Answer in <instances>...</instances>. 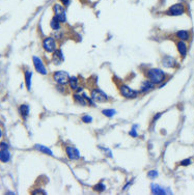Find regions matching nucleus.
Returning a JSON list of instances; mask_svg holds the SVG:
<instances>
[{
	"mask_svg": "<svg viewBox=\"0 0 194 195\" xmlns=\"http://www.w3.org/2000/svg\"><path fill=\"white\" fill-rule=\"evenodd\" d=\"M36 193H43V194H46V192H45V191H43V190H40V189H37V190L32 191V194H36Z\"/></svg>",
	"mask_w": 194,
	"mask_h": 195,
	"instance_id": "2f4dec72",
	"label": "nucleus"
},
{
	"mask_svg": "<svg viewBox=\"0 0 194 195\" xmlns=\"http://www.w3.org/2000/svg\"><path fill=\"white\" fill-rule=\"evenodd\" d=\"M66 154L68 156V158L70 160H73V161H76V160L80 159V152L78 151L76 148L74 146H67L66 148Z\"/></svg>",
	"mask_w": 194,
	"mask_h": 195,
	"instance_id": "1a4fd4ad",
	"label": "nucleus"
},
{
	"mask_svg": "<svg viewBox=\"0 0 194 195\" xmlns=\"http://www.w3.org/2000/svg\"><path fill=\"white\" fill-rule=\"evenodd\" d=\"M0 148H9V144H7V142H5V141H2L0 143Z\"/></svg>",
	"mask_w": 194,
	"mask_h": 195,
	"instance_id": "c756f323",
	"label": "nucleus"
},
{
	"mask_svg": "<svg viewBox=\"0 0 194 195\" xmlns=\"http://www.w3.org/2000/svg\"><path fill=\"white\" fill-rule=\"evenodd\" d=\"M159 175V172L157 171V170L153 169V170H150L149 172H147V177H149L150 178H152V180H154V178H158Z\"/></svg>",
	"mask_w": 194,
	"mask_h": 195,
	"instance_id": "a878e982",
	"label": "nucleus"
},
{
	"mask_svg": "<svg viewBox=\"0 0 194 195\" xmlns=\"http://www.w3.org/2000/svg\"><path fill=\"white\" fill-rule=\"evenodd\" d=\"M190 164H191V159L190 158L185 159L181 162V165H182V166H188V165H190Z\"/></svg>",
	"mask_w": 194,
	"mask_h": 195,
	"instance_id": "cd10ccee",
	"label": "nucleus"
},
{
	"mask_svg": "<svg viewBox=\"0 0 194 195\" xmlns=\"http://www.w3.org/2000/svg\"><path fill=\"white\" fill-rule=\"evenodd\" d=\"M52 79L53 81L56 82L58 85H67L69 82V79H70V75L68 72L66 71H57V72H54L52 75Z\"/></svg>",
	"mask_w": 194,
	"mask_h": 195,
	"instance_id": "f03ea898",
	"label": "nucleus"
},
{
	"mask_svg": "<svg viewBox=\"0 0 194 195\" xmlns=\"http://www.w3.org/2000/svg\"><path fill=\"white\" fill-rule=\"evenodd\" d=\"M131 185H132V182H130V183H128V184H127V185H126V187H124V188H123V190H124V191H125V190H127V189H128L129 187H130Z\"/></svg>",
	"mask_w": 194,
	"mask_h": 195,
	"instance_id": "473e14b6",
	"label": "nucleus"
},
{
	"mask_svg": "<svg viewBox=\"0 0 194 195\" xmlns=\"http://www.w3.org/2000/svg\"><path fill=\"white\" fill-rule=\"evenodd\" d=\"M155 85L152 81H150L149 79L144 80L143 82L141 83V85H140V93H147L150 92H152V90L155 88Z\"/></svg>",
	"mask_w": 194,
	"mask_h": 195,
	"instance_id": "9d476101",
	"label": "nucleus"
},
{
	"mask_svg": "<svg viewBox=\"0 0 194 195\" xmlns=\"http://www.w3.org/2000/svg\"><path fill=\"white\" fill-rule=\"evenodd\" d=\"M81 121L83 122H85V124H90V122H93V117L90 115H88V114H86V115H83L81 117Z\"/></svg>",
	"mask_w": 194,
	"mask_h": 195,
	"instance_id": "bb28decb",
	"label": "nucleus"
},
{
	"mask_svg": "<svg viewBox=\"0 0 194 195\" xmlns=\"http://www.w3.org/2000/svg\"><path fill=\"white\" fill-rule=\"evenodd\" d=\"M36 148L37 149V151L41 152V153H43V154L49 155V156H53V152L51 151L49 148L43 145V144H36Z\"/></svg>",
	"mask_w": 194,
	"mask_h": 195,
	"instance_id": "4be33fe9",
	"label": "nucleus"
},
{
	"mask_svg": "<svg viewBox=\"0 0 194 195\" xmlns=\"http://www.w3.org/2000/svg\"><path fill=\"white\" fill-rule=\"evenodd\" d=\"M68 84L70 86V89L73 90V92H76L78 89V87H79V79H78L76 76L70 77Z\"/></svg>",
	"mask_w": 194,
	"mask_h": 195,
	"instance_id": "f3484780",
	"label": "nucleus"
},
{
	"mask_svg": "<svg viewBox=\"0 0 194 195\" xmlns=\"http://www.w3.org/2000/svg\"><path fill=\"white\" fill-rule=\"evenodd\" d=\"M43 48L46 52L48 53H53L57 49V42H56V39L53 36H47L43 39Z\"/></svg>",
	"mask_w": 194,
	"mask_h": 195,
	"instance_id": "20e7f679",
	"label": "nucleus"
},
{
	"mask_svg": "<svg viewBox=\"0 0 194 195\" xmlns=\"http://www.w3.org/2000/svg\"><path fill=\"white\" fill-rule=\"evenodd\" d=\"M161 115H162V113H157L155 116H154V118H153V122H157L159 118L161 117Z\"/></svg>",
	"mask_w": 194,
	"mask_h": 195,
	"instance_id": "7c9ffc66",
	"label": "nucleus"
},
{
	"mask_svg": "<svg viewBox=\"0 0 194 195\" xmlns=\"http://www.w3.org/2000/svg\"><path fill=\"white\" fill-rule=\"evenodd\" d=\"M52 60L56 66L61 65V63L63 62V60H64L63 53L60 49H56L55 51L52 53Z\"/></svg>",
	"mask_w": 194,
	"mask_h": 195,
	"instance_id": "9b49d317",
	"label": "nucleus"
},
{
	"mask_svg": "<svg viewBox=\"0 0 194 195\" xmlns=\"http://www.w3.org/2000/svg\"><path fill=\"white\" fill-rule=\"evenodd\" d=\"M32 61H33L34 69L36 70L37 73H40L41 75L48 74V70L47 68H46L44 61L42 60V58H40L39 56H33V57H32Z\"/></svg>",
	"mask_w": 194,
	"mask_h": 195,
	"instance_id": "6e6552de",
	"label": "nucleus"
},
{
	"mask_svg": "<svg viewBox=\"0 0 194 195\" xmlns=\"http://www.w3.org/2000/svg\"><path fill=\"white\" fill-rule=\"evenodd\" d=\"M145 76H146V78L149 79L150 81H152L154 84H161L166 78L165 72L158 68H153V69L146 70Z\"/></svg>",
	"mask_w": 194,
	"mask_h": 195,
	"instance_id": "f257e3e1",
	"label": "nucleus"
},
{
	"mask_svg": "<svg viewBox=\"0 0 194 195\" xmlns=\"http://www.w3.org/2000/svg\"><path fill=\"white\" fill-rule=\"evenodd\" d=\"M2 136V131H1V129H0V137H1Z\"/></svg>",
	"mask_w": 194,
	"mask_h": 195,
	"instance_id": "72a5a7b5",
	"label": "nucleus"
},
{
	"mask_svg": "<svg viewBox=\"0 0 194 195\" xmlns=\"http://www.w3.org/2000/svg\"><path fill=\"white\" fill-rule=\"evenodd\" d=\"M162 65L163 66H165V68H174L177 65V61L173 57H171V56L165 55L162 58Z\"/></svg>",
	"mask_w": 194,
	"mask_h": 195,
	"instance_id": "4468645a",
	"label": "nucleus"
},
{
	"mask_svg": "<svg viewBox=\"0 0 194 195\" xmlns=\"http://www.w3.org/2000/svg\"><path fill=\"white\" fill-rule=\"evenodd\" d=\"M29 111H30V108H29V106L26 105V104H22V105L19 107V112H20V114L23 119H26L28 117Z\"/></svg>",
	"mask_w": 194,
	"mask_h": 195,
	"instance_id": "a211bd4d",
	"label": "nucleus"
},
{
	"mask_svg": "<svg viewBox=\"0 0 194 195\" xmlns=\"http://www.w3.org/2000/svg\"><path fill=\"white\" fill-rule=\"evenodd\" d=\"M60 3H63L64 7H68L70 4H71V0H59Z\"/></svg>",
	"mask_w": 194,
	"mask_h": 195,
	"instance_id": "c85d7f7f",
	"label": "nucleus"
},
{
	"mask_svg": "<svg viewBox=\"0 0 194 195\" xmlns=\"http://www.w3.org/2000/svg\"><path fill=\"white\" fill-rule=\"evenodd\" d=\"M105 189H106V186H105V184H103V183H99V184H97V185L93 186V190L99 192V193L104 192Z\"/></svg>",
	"mask_w": 194,
	"mask_h": 195,
	"instance_id": "b1692460",
	"label": "nucleus"
},
{
	"mask_svg": "<svg viewBox=\"0 0 194 195\" xmlns=\"http://www.w3.org/2000/svg\"><path fill=\"white\" fill-rule=\"evenodd\" d=\"M53 13H54V17L57 18L61 23L67 22V13L66 9L63 5H60L58 3H55L53 5Z\"/></svg>",
	"mask_w": 194,
	"mask_h": 195,
	"instance_id": "423d86ee",
	"label": "nucleus"
},
{
	"mask_svg": "<svg viewBox=\"0 0 194 195\" xmlns=\"http://www.w3.org/2000/svg\"><path fill=\"white\" fill-rule=\"evenodd\" d=\"M24 77H25V84L27 90L31 89V80H32V72L31 71H25L24 72Z\"/></svg>",
	"mask_w": 194,
	"mask_h": 195,
	"instance_id": "6ab92c4d",
	"label": "nucleus"
},
{
	"mask_svg": "<svg viewBox=\"0 0 194 195\" xmlns=\"http://www.w3.org/2000/svg\"><path fill=\"white\" fill-rule=\"evenodd\" d=\"M50 27L52 28L53 30L58 31L59 29H60V27H61V22L58 20L57 18L53 17V18H52V20L50 21Z\"/></svg>",
	"mask_w": 194,
	"mask_h": 195,
	"instance_id": "412c9836",
	"label": "nucleus"
},
{
	"mask_svg": "<svg viewBox=\"0 0 194 195\" xmlns=\"http://www.w3.org/2000/svg\"><path fill=\"white\" fill-rule=\"evenodd\" d=\"M10 160V153L9 148H0V162L7 163Z\"/></svg>",
	"mask_w": 194,
	"mask_h": 195,
	"instance_id": "dca6fc26",
	"label": "nucleus"
},
{
	"mask_svg": "<svg viewBox=\"0 0 194 195\" xmlns=\"http://www.w3.org/2000/svg\"><path fill=\"white\" fill-rule=\"evenodd\" d=\"M137 127H138L137 125L132 126V129L130 130V132H129V135L132 136V137H137V136H138V133H137V131H136Z\"/></svg>",
	"mask_w": 194,
	"mask_h": 195,
	"instance_id": "393cba45",
	"label": "nucleus"
},
{
	"mask_svg": "<svg viewBox=\"0 0 194 195\" xmlns=\"http://www.w3.org/2000/svg\"><path fill=\"white\" fill-rule=\"evenodd\" d=\"M177 51H179L180 55L184 58L185 56L187 55V52H188V47H187V44L185 43V41H181L180 39L179 42H177Z\"/></svg>",
	"mask_w": 194,
	"mask_h": 195,
	"instance_id": "ddd939ff",
	"label": "nucleus"
},
{
	"mask_svg": "<svg viewBox=\"0 0 194 195\" xmlns=\"http://www.w3.org/2000/svg\"><path fill=\"white\" fill-rule=\"evenodd\" d=\"M90 98L93 100V102L98 103H105L109 100V97L105 93L103 90L100 88H93L90 92Z\"/></svg>",
	"mask_w": 194,
	"mask_h": 195,
	"instance_id": "39448f33",
	"label": "nucleus"
},
{
	"mask_svg": "<svg viewBox=\"0 0 194 195\" xmlns=\"http://www.w3.org/2000/svg\"><path fill=\"white\" fill-rule=\"evenodd\" d=\"M73 99H74L75 103L79 104V105H81V106H87L88 105L87 100H86V97H85V92L74 93V95H73Z\"/></svg>",
	"mask_w": 194,
	"mask_h": 195,
	"instance_id": "f8f14e48",
	"label": "nucleus"
},
{
	"mask_svg": "<svg viewBox=\"0 0 194 195\" xmlns=\"http://www.w3.org/2000/svg\"><path fill=\"white\" fill-rule=\"evenodd\" d=\"M120 95L126 99H135L138 97V95L140 93L139 90H135V89L131 88V87L127 84H120Z\"/></svg>",
	"mask_w": 194,
	"mask_h": 195,
	"instance_id": "7ed1b4c3",
	"label": "nucleus"
},
{
	"mask_svg": "<svg viewBox=\"0 0 194 195\" xmlns=\"http://www.w3.org/2000/svg\"><path fill=\"white\" fill-rule=\"evenodd\" d=\"M185 5L183 3H176L171 5L168 9L166 10V15L168 16H181L185 13Z\"/></svg>",
	"mask_w": 194,
	"mask_h": 195,
	"instance_id": "0eeeda50",
	"label": "nucleus"
},
{
	"mask_svg": "<svg viewBox=\"0 0 194 195\" xmlns=\"http://www.w3.org/2000/svg\"><path fill=\"white\" fill-rule=\"evenodd\" d=\"M102 114L107 117H113L116 114V111L114 109H103L102 110Z\"/></svg>",
	"mask_w": 194,
	"mask_h": 195,
	"instance_id": "5701e85b",
	"label": "nucleus"
},
{
	"mask_svg": "<svg viewBox=\"0 0 194 195\" xmlns=\"http://www.w3.org/2000/svg\"><path fill=\"white\" fill-rule=\"evenodd\" d=\"M176 36L181 41H187L190 39V32L187 30H179L176 33Z\"/></svg>",
	"mask_w": 194,
	"mask_h": 195,
	"instance_id": "aec40b11",
	"label": "nucleus"
},
{
	"mask_svg": "<svg viewBox=\"0 0 194 195\" xmlns=\"http://www.w3.org/2000/svg\"><path fill=\"white\" fill-rule=\"evenodd\" d=\"M150 190H152L153 194H156V195H164L167 193L166 189H164L163 187H161L160 185H158V184H152V185H150Z\"/></svg>",
	"mask_w": 194,
	"mask_h": 195,
	"instance_id": "2eb2a0df",
	"label": "nucleus"
}]
</instances>
